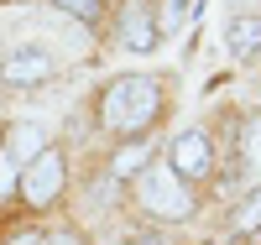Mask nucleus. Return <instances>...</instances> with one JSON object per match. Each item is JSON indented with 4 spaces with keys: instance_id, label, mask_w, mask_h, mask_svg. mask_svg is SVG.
I'll list each match as a JSON object with an SVG mask.
<instances>
[{
    "instance_id": "17",
    "label": "nucleus",
    "mask_w": 261,
    "mask_h": 245,
    "mask_svg": "<svg viewBox=\"0 0 261 245\" xmlns=\"http://www.w3.org/2000/svg\"><path fill=\"white\" fill-rule=\"evenodd\" d=\"M256 240H261V230H256Z\"/></svg>"
},
{
    "instance_id": "5",
    "label": "nucleus",
    "mask_w": 261,
    "mask_h": 245,
    "mask_svg": "<svg viewBox=\"0 0 261 245\" xmlns=\"http://www.w3.org/2000/svg\"><path fill=\"white\" fill-rule=\"evenodd\" d=\"M53 73H58V63H53L47 47H16L6 58V84H16V89H37V84H47Z\"/></svg>"
},
{
    "instance_id": "7",
    "label": "nucleus",
    "mask_w": 261,
    "mask_h": 245,
    "mask_svg": "<svg viewBox=\"0 0 261 245\" xmlns=\"http://www.w3.org/2000/svg\"><path fill=\"white\" fill-rule=\"evenodd\" d=\"M225 47H230L235 63H251L261 52V16H235L225 26Z\"/></svg>"
},
{
    "instance_id": "16",
    "label": "nucleus",
    "mask_w": 261,
    "mask_h": 245,
    "mask_svg": "<svg viewBox=\"0 0 261 245\" xmlns=\"http://www.w3.org/2000/svg\"><path fill=\"white\" fill-rule=\"evenodd\" d=\"M146 245H157V240H146Z\"/></svg>"
},
{
    "instance_id": "13",
    "label": "nucleus",
    "mask_w": 261,
    "mask_h": 245,
    "mask_svg": "<svg viewBox=\"0 0 261 245\" xmlns=\"http://www.w3.org/2000/svg\"><path fill=\"white\" fill-rule=\"evenodd\" d=\"M16 188H21V167L6 157V151H0V198H11Z\"/></svg>"
},
{
    "instance_id": "10",
    "label": "nucleus",
    "mask_w": 261,
    "mask_h": 245,
    "mask_svg": "<svg viewBox=\"0 0 261 245\" xmlns=\"http://www.w3.org/2000/svg\"><path fill=\"white\" fill-rule=\"evenodd\" d=\"M183 16H188V0H157V16H151V26L162 32H183Z\"/></svg>"
},
{
    "instance_id": "14",
    "label": "nucleus",
    "mask_w": 261,
    "mask_h": 245,
    "mask_svg": "<svg viewBox=\"0 0 261 245\" xmlns=\"http://www.w3.org/2000/svg\"><path fill=\"white\" fill-rule=\"evenodd\" d=\"M47 245H84L79 235H68V230H58V235H47Z\"/></svg>"
},
{
    "instance_id": "2",
    "label": "nucleus",
    "mask_w": 261,
    "mask_h": 245,
    "mask_svg": "<svg viewBox=\"0 0 261 245\" xmlns=\"http://www.w3.org/2000/svg\"><path fill=\"white\" fill-rule=\"evenodd\" d=\"M141 209L157 219H188L193 214V193L172 167H146L141 172Z\"/></svg>"
},
{
    "instance_id": "12",
    "label": "nucleus",
    "mask_w": 261,
    "mask_h": 245,
    "mask_svg": "<svg viewBox=\"0 0 261 245\" xmlns=\"http://www.w3.org/2000/svg\"><path fill=\"white\" fill-rule=\"evenodd\" d=\"M63 16H79V21H99V0H53Z\"/></svg>"
},
{
    "instance_id": "1",
    "label": "nucleus",
    "mask_w": 261,
    "mask_h": 245,
    "mask_svg": "<svg viewBox=\"0 0 261 245\" xmlns=\"http://www.w3.org/2000/svg\"><path fill=\"white\" fill-rule=\"evenodd\" d=\"M157 115H162V89H157V78H146V73L115 78L110 89H105V99H99V120L110 130H120V136L146 130Z\"/></svg>"
},
{
    "instance_id": "4",
    "label": "nucleus",
    "mask_w": 261,
    "mask_h": 245,
    "mask_svg": "<svg viewBox=\"0 0 261 245\" xmlns=\"http://www.w3.org/2000/svg\"><path fill=\"white\" fill-rule=\"evenodd\" d=\"M63 188V151H42L32 167H21V193L32 209H47Z\"/></svg>"
},
{
    "instance_id": "8",
    "label": "nucleus",
    "mask_w": 261,
    "mask_h": 245,
    "mask_svg": "<svg viewBox=\"0 0 261 245\" xmlns=\"http://www.w3.org/2000/svg\"><path fill=\"white\" fill-rule=\"evenodd\" d=\"M120 26H125V32H120V42H125L130 52H151V47H157V26H151V11H141V6H130Z\"/></svg>"
},
{
    "instance_id": "9",
    "label": "nucleus",
    "mask_w": 261,
    "mask_h": 245,
    "mask_svg": "<svg viewBox=\"0 0 261 245\" xmlns=\"http://www.w3.org/2000/svg\"><path fill=\"white\" fill-rule=\"evenodd\" d=\"M146 162H151V151H146L141 141H125V146L115 151L110 172H115V177H136V172H146Z\"/></svg>"
},
{
    "instance_id": "3",
    "label": "nucleus",
    "mask_w": 261,
    "mask_h": 245,
    "mask_svg": "<svg viewBox=\"0 0 261 245\" xmlns=\"http://www.w3.org/2000/svg\"><path fill=\"white\" fill-rule=\"evenodd\" d=\"M167 167L183 177V183H199V177L214 172V151H209V136L204 130H183V136H172L167 146Z\"/></svg>"
},
{
    "instance_id": "15",
    "label": "nucleus",
    "mask_w": 261,
    "mask_h": 245,
    "mask_svg": "<svg viewBox=\"0 0 261 245\" xmlns=\"http://www.w3.org/2000/svg\"><path fill=\"white\" fill-rule=\"evenodd\" d=\"M11 245H27V240H11Z\"/></svg>"
},
{
    "instance_id": "11",
    "label": "nucleus",
    "mask_w": 261,
    "mask_h": 245,
    "mask_svg": "<svg viewBox=\"0 0 261 245\" xmlns=\"http://www.w3.org/2000/svg\"><path fill=\"white\" fill-rule=\"evenodd\" d=\"M241 151H246V167L261 177V115L246 120V141H241Z\"/></svg>"
},
{
    "instance_id": "6",
    "label": "nucleus",
    "mask_w": 261,
    "mask_h": 245,
    "mask_svg": "<svg viewBox=\"0 0 261 245\" xmlns=\"http://www.w3.org/2000/svg\"><path fill=\"white\" fill-rule=\"evenodd\" d=\"M0 151H6L16 167H32L42 151H47V136H42V125H32V120H27V125H11V136H6Z\"/></svg>"
}]
</instances>
